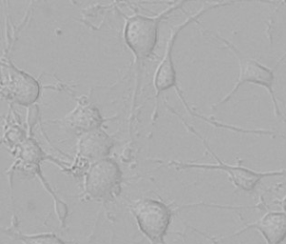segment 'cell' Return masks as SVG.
<instances>
[{
    "instance_id": "cell-1",
    "label": "cell",
    "mask_w": 286,
    "mask_h": 244,
    "mask_svg": "<svg viewBox=\"0 0 286 244\" xmlns=\"http://www.w3.org/2000/svg\"><path fill=\"white\" fill-rule=\"evenodd\" d=\"M185 3V1L172 2L164 11L154 16L142 15L125 16L124 38L126 44L135 57L138 77L144 61L150 59L154 53L161 22L176 10L182 9Z\"/></svg>"
},
{
    "instance_id": "cell-2",
    "label": "cell",
    "mask_w": 286,
    "mask_h": 244,
    "mask_svg": "<svg viewBox=\"0 0 286 244\" xmlns=\"http://www.w3.org/2000/svg\"><path fill=\"white\" fill-rule=\"evenodd\" d=\"M174 115H176L180 120H181L182 124L187 128V130L192 133L194 136L199 137L207 150L210 152L212 156L217 160L216 163H198V162H180V161H169L167 163L168 166L182 170V169H203V170H217V171H222L225 172L228 175V178L230 182L233 183V185L240 189L243 192H252L255 190L257 185L260 183L263 179L266 178H271V177H282V176H286V168L281 169V170H276V171H256L250 168L244 167L241 166V164H228L225 161H223L214 151L211 150L210 147L208 146L207 140L202 137L195 129L190 126L180 116V114L176 113L175 110L170 106L167 107Z\"/></svg>"
},
{
    "instance_id": "cell-3",
    "label": "cell",
    "mask_w": 286,
    "mask_h": 244,
    "mask_svg": "<svg viewBox=\"0 0 286 244\" xmlns=\"http://www.w3.org/2000/svg\"><path fill=\"white\" fill-rule=\"evenodd\" d=\"M235 2H216V3L206 4L198 12H196L195 14L187 16V18L183 22L171 28L169 37L166 41V50H165L163 60L159 63L154 75V89H155L156 104L152 114V122H155L158 116L160 94L163 92L167 91L168 89H171V88H175V90L179 89L178 81H177V73H176L174 63H173V49L180 32L191 23L198 22V19L206 13L210 12L211 10H214L220 7H226V6L232 5Z\"/></svg>"
},
{
    "instance_id": "cell-4",
    "label": "cell",
    "mask_w": 286,
    "mask_h": 244,
    "mask_svg": "<svg viewBox=\"0 0 286 244\" xmlns=\"http://www.w3.org/2000/svg\"><path fill=\"white\" fill-rule=\"evenodd\" d=\"M215 36H217L218 39L221 40L235 56V58L237 60V63H238V67H239V75H238L237 81L235 82L233 88L227 92V94L225 97H223L221 100H219L213 107L216 108L220 105H223L224 103L230 100L231 97L238 92V90L241 88L243 84L253 83V84H256L259 86H262L267 90L268 93L271 96L275 116L278 118L284 119V117L281 113V110L278 105L277 98L275 95V91H274V83H275L274 70L260 64L259 61H255L249 57H246L243 53H241L236 46L234 45L233 43H231L230 41H228L225 37H223L219 34H217Z\"/></svg>"
},
{
    "instance_id": "cell-5",
    "label": "cell",
    "mask_w": 286,
    "mask_h": 244,
    "mask_svg": "<svg viewBox=\"0 0 286 244\" xmlns=\"http://www.w3.org/2000/svg\"><path fill=\"white\" fill-rule=\"evenodd\" d=\"M130 208L138 229L151 244H167L165 238L173 215L170 205L158 199L142 198L134 201Z\"/></svg>"
},
{
    "instance_id": "cell-6",
    "label": "cell",
    "mask_w": 286,
    "mask_h": 244,
    "mask_svg": "<svg viewBox=\"0 0 286 244\" xmlns=\"http://www.w3.org/2000/svg\"><path fill=\"white\" fill-rule=\"evenodd\" d=\"M123 182L119 164L110 157L97 160L88 168L84 182V196L94 200H110L118 196Z\"/></svg>"
},
{
    "instance_id": "cell-7",
    "label": "cell",
    "mask_w": 286,
    "mask_h": 244,
    "mask_svg": "<svg viewBox=\"0 0 286 244\" xmlns=\"http://www.w3.org/2000/svg\"><path fill=\"white\" fill-rule=\"evenodd\" d=\"M2 64L8 70V78L1 85L2 96L22 106H32L40 96V83L15 67L9 58L2 60Z\"/></svg>"
},
{
    "instance_id": "cell-8",
    "label": "cell",
    "mask_w": 286,
    "mask_h": 244,
    "mask_svg": "<svg viewBox=\"0 0 286 244\" xmlns=\"http://www.w3.org/2000/svg\"><path fill=\"white\" fill-rule=\"evenodd\" d=\"M115 140L104 130L98 129L81 135L77 143V155L80 159L93 163L107 157Z\"/></svg>"
},
{
    "instance_id": "cell-9",
    "label": "cell",
    "mask_w": 286,
    "mask_h": 244,
    "mask_svg": "<svg viewBox=\"0 0 286 244\" xmlns=\"http://www.w3.org/2000/svg\"><path fill=\"white\" fill-rule=\"evenodd\" d=\"M250 229L258 230L263 236L266 244H282L286 240V214L276 211L268 212L259 220L247 224L231 237L242 234Z\"/></svg>"
},
{
    "instance_id": "cell-10",
    "label": "cell",
    "mask_w": 286,
    "mask_h": 244,
    "mask_svg": "<svg viewBox=\"0 0 286 244\" xmlns=\"http://www.w3.org/2000/svg\"><path fill=\"white\" fill-rule=\"evenodd\" d=\"M103 122L104 120L96 106L85 101L78 103L76 109L63 120L68 129L81 135L101 129Z\"/></svg>"
},
{
    "instance_id": "cell-11",
    "label": "cell",
    "mask_w": 286,
    "mask_h": 244,
    "mask_svg": "<svg viewBox=\"0 0 286 244\" xmlns=\"http://www.w3.org/2000/svg\"><path fill=\"white\" fill-rule=\"evenodd\" d=\"M2 232L12 239L21 242L23 244H66V243L60 239L54 233H43V234H35V235H24L19 230L12 231L9 229H4Z\"/></svg>"
},
{
    "instance_id": "cell-12",
    "label": "cell",
    "mask_w": 286,
    "mask_h": 244,
    "mask_svg": "<svg viewBox=\"0 0 286 244\" xmlns=\"http://www.w3.org/2000/svg\"><path fill=\"white\" fill-rule=\"evenodd\" d=\"M38 116H39V109L36 105H32V106L28 108V117H27V122H28V129H29V134H31V129L33 128V126L35 125V123L38 120Z\"/></svg>"
},
{
    "instance_id": "cell-13",
    "label": "cell",
    "mask_w": 286,
    "mask_h": 244,
    "mask_svg": "<svg viewBox=\"0 0 286 244\" xmlns=\"http://www.w3.org/2000/svg\"><path fill=\"white\" fill-rule=\"evenodd\" d=\"M282 206H283V209H284V213L286 214V198H284V200H283Z\"/></svg>"
},
{
    "instance_id": "cell-14",
    "label": "cell",
    "mask_w": 286,
    "mask_h": 244,
    "mask_svg": "<svg viewBox=\"0 0 286 244\" xmlns=\"http://www.w3.org/2000/svg\"><path fill=\"white\" fill-rule=\"evenodd\" d=\"M286 53H285V54H284V55H283V57H282V58H281V59L279 60V62L277 63V66H278V65H279L280 63H282V62H283V61H284V60H286Z\"/></svg>"
}]
</instances>
